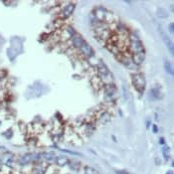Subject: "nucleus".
<instances>
[{"instance_id":"nucleus-1","label":"nucleus","mask_w":174,"mask_h":174,"mask_svg":"<svg viewBox=\"0 0 174 174\" xmlns=\"http://www.w3.org/2000/svg\"><path fill=\"white\" fill-rule=\"evenodd\" d=\"M91 18L94 20L97 21L100 23H106V24H115L120 22L118 17L115 13H112V11L108 10L106 8L103 7V6H99L94 9V11L91 12Z\"/></svg>"},{"instance_id":"nucleus-2","label":"nucleus","mask_w":174,"mask_h":174,"mask_svg":"<svg viewBox=\"0 0 174 174\" xmlns=\"http://www.w3.org/2000/svg\"><path fill=\"white\" fill-rule=\"evenodd\" d=\"M94 69H96L97 77L103 82V85H109L114 83V76H112L109 69L106 67V65L102 60H99V62H97V66L94 67Z\"/></svg>"},{"instance_id":"nucleus-3","label":"nucleus","mask_w":174,"mask_h":174,"mask_svg":"<svg viewBox=\"0 0 174 174\" xmlns=\"http://www.w3.org/2000/svg\"><path fill=\"white\" fill-rule=\"evenodd\" d=\"M129 50L131 53V55L145 52L144 46H143L142 42L140 41L138 36H136L134 33H129Z\"/></svg>"},{"instance_id":"nucleus-4","label":"nucleus","mask_w":174,"mask_h":174,"mask_svg":"<svg viewBox=\"0 0 174 174\" xmlns=\"http://www.w3.org/2000/svg\"><path fill=\"white\" fill-rule=\"evenodd\" d=\"M94 120H96V123L106 124L112 120V112L108 109H100L99 111H96L94 112Z\"/></svg>"},{"instance_id":"nucleus-5","label":"nucleus","mask_w":174,"mask_h":174,"mask_svg":"<svg viewBox=\"0 0 174 174\" xmlns=\"http://www.w3.org/2000/svg\"><path fill=\"white\" fill-rule=\"evenodd\" d=\"M131 82H132L134 88L139 94H142L146 86V81L144 76L141 73H133V74H131Z\"/></svg>"},{"instance_id":"nucleus-6","label":"nucleus","mask_w":174,"mask_h":174,"mask_svg":"<svg viewBox=\"0 0 174 174\" xmlns=\"http://www.w3.org/2000/svg\"><path fill=\"white\" fill-rule=\"evenodd\" d=\"M17 163V159L15 155L11 152L5 151L4 153L0 154V165H5L13 169Z\"/></svg>"},{"instance_id":"nucleus-7","label":"nucleus","mask_w":174,"mask_h":174,"mask_svg":"<svg viewBox=\"0 0 174 174\" xmlns=\"http://www.w3.org/2000/svg\"><path fill=\"white\" fill-rule=\"evenodd\" d=\"M75 7H76V3L74 2H69L67 3V4L64 6V7H62V9H61L60 13H59V19L65 21L67 20L68 18H70L73 15V13H74L75 11Z\"/></svg>"},{"instance_id":"nucleus-8","label":"nucleus","mask_w":174,"mask_h":174,"mask_svg":"<svg viewBox=\"0 0 174 174\" xmlns=\"http://www.w3.org/2000/svg\"><path fill=\"white\" fill-rule=\"evenodd\" d=\"M35 160V153H25L17 159V164L21 167L30 165Z\"/></svg>"},{"instance_id":"nucleus-9","label":"nucleus","mask_w":174,"mask_h":174,"mask_svg":"<svg viewBox=\"0 0 174 174\" xmlns=\"http://www.w3.org/2000/svg\"><path fill=\"white\" fill-rule=\"evenodd\" d=\"M85 42H86V40H85L81 35H79L77 33V34H76L75 36H73L69 41H67V43H68V45H69V48L77 49V50H79Z\"/></svg>"},{"instance_id":"nucleus-10","label":"nucleus","mask_w":174,"mask_h":174,"mask_svg":"<svg viewBox=\"0 0 174 174\" xmlns=\"http://www.w3.org/2000/svg\"><path fill=\"white\" fill-rule=\"evenodd\" d=\"M158 30H159V34L161 36V38H162L164 44L166 45V47H167V49H168V51L170 52V54H171V56H173L174 55V46H173L172 41L170 40L168 35L166 34V32H164V30L161 28V27H159Z\"/></svg>"},{"instance_id":"nucleus-11","label":"nucleus","mask_w":174,"mask_h":174,"mask_svg":"<svg viewBox=\"0 0 174 174\" xmlns=\"http://www.w3.org/2000/svg\"><path fill=\"white\" fill-rule=\"evenodd\" d=\"M79 51H80V53L82 54V56H84L85 58H87V59H90V58L94 56V49L91 48V46L88 44L87 41L82 45V47L79 49Z\"/></svg>"},{"instance_id":"nucleus-12","label":"nucleus","mask_w":174,"mask_h":174,"mask_svg":"<svg viewBox=\"0 0 174 174\" xmlns=\"http://www.w3.org/2000/svg\"><path fill=\"white\" fill-rule=\"evenodd\" d=\"M103 91H105V94L108 97H109L111 100H112V97H115V93H117V87L115 85L112 84H109V85H105L103 88Z\"/></svg>"},{"instance_id":"nucleus-13","label":"nucleus","mask_w":174,"mask_h":174,"mask_svg":"<svg viewBox=\"0 0 174 174\" xmlns=\"http://www.w3.org/2000/svg\"><path fill=\"white\" fill-rule=\"evenodd\" d=\"M145 59V52L143 53H137L131 55V61L134 64V66H139L144 62Z\"/></svg>"},{"instance_id":"nucleus-14","label":"nucleus","mask_w":174,"mask_h":174,"mask_svg":"<svg viewBox=\"0 0 174 174\" xmlns=\"http://www.w3.org/2000/svg\"><path fill=\"white\" fill-rule=\"evenodd\" d=\"M91 86H93V88L97 91L103 90V86H105V85L103 84V82L97 77V75L96 76H93V77H91Z\"/></svg>"},{"instance_id":"nucleus-15","label":"nucleus","mask_w":174,"mask_h":174,"mask_svg":"<svg viewBox=\"0 0 174 174\" xmlns=\"http://www.w3.org/2000/svg\"><path fill=\"white\" fill-rule=\"evenodd\" d=\"M70 162V159L67 156H64V155H60V156L56 157V160H55V163L56 165H58L59 167H64L67 166Z\"/></svg>"},{"instance_id":"nucleus-16","label":"nucleus","mask_w":174,"mask_h":174,"mask_svg":"<svg viewBox=\"0 0 174 174\" xmlns=\"http://www.w3.org/2000/svg\"><path fill=\"white\" fill-rule=\"evenodd\" d=\"M149 97L152 100H158L161 97V91L158 88H153L149 91Z\"/></svg>"},{"instance_id":"nucleus-17","label":"nucleus","mask_w":174,"mask_h":174,"mask_svg":"<svg viewBox=\"0 0 174 174\" xmlns=\"http://www.w3.org/2000/svg\"><path fill=\"white\" fill-rule=\"evenodd\" d=\"M68 165L70 166V168H71L73 171H79V170L81 169V163L76 160H73V161L70 160Z\"/></svg>"},{"instance_id":"nucleus-18","label":"nucleus","mask_w":174,"mask_h":174,"mask_svg":"<svg viewBox=\"0 0 174 174\" xmlns=\"http://www.w3.org/2000/svg\"><path fill=\"white\" fill-rule=\"evenodd\" d=\"M164 69H165L166 73H168L169 75L173 76L174 72H173V68H172L171 63L168 62V61H165V62H164Z\"/></svg>"},{"instance_id":"nucleus-19","label":"nucleus","mask_w":174,"mask_h":174,"mask_svg":"<svg viewBox=\"0 0 174 174\" xmlns=\"http://www.w3.org/2000/svg\"><path fill=\"white\" fill-rule=\"evenodd\" d=\"M57 173H58L57 167L50 164V165L47 167V169H46V171H45L44 174H57Z\"/></svg>"},{"instance_id":"nucleus-20","label":"nucleus","mask_w":174,"mask_h":174,"mask_svg":"<svg viewBox=\"0 0 174 174\" xmlns=\"http://www.w3.org/2000/svg\"><path fill=\"white\" fill-rule=\"evenodd\" d=\"M12 171H13V169L8 166L1 165L0 167V174H12Z\"/></svg>"},{"instance_id":"nucleus-21","label":"nucleus","mask_w":174,"mask_h":174,"mask_svg":"<svg viewBox=\"0 0 174 174\" xmlns=\"http://www.w3.org/2000/svg\"><path fill=\"white\" fill-rule=\"evenodd\" d=\"M84 174H99V172L91 166H85Z\"/></svg>"},{"instance_id":"nucleus-22","label":"nucleus","mask_w":174,"mask_h":174,"mask_svg":"<svg viewBox=\"0 0 174 174\" xmlns=\"http://www.w3.org/2000/svg\"><path fill=\"white\" fill-rule=\"evenodd\" d=\"M162 154H163V156H164V159H165L166 161H168L169 160V147L168 146H166V145H164L163 146V148H162Z\"/></svg>"},{"instance_id":"nucleus-23","label":"nucleus","mask_w":174,"mask_h":174,"mask_svg":"<svg viewBox=\"0 0 174 174\" xmlns=\"http://www.w3.org/2000/svg\"><path fill=\"white\" fill-rule=\"evenodd\" d=\"M157 14H158V16L161 17V18L168 17V12H167L165 9H163V8L158 9V10H157Z\"/></svg>"},{"instance_id":"nucleus-24","label":"nucleus","mask_w":174,"mask_h":174,"mask_svg":"<svg viewBox=\"0 0 174 174\" xmlns=\"http://www.w3.org/2000/svg\"><path fill=\"white\" fill-rule=\"evenodd\" d=\"M168 29H169V32L171 33V34H173V32H174V24L173 23H170L169 24Z\"/></svg>"},{"instance_id":"nucleus-25","label":"nucleus","mask_w":174,"mask_h":174,"mask_svg":"<svg viewBox=\"0 0 174 174\" xmlns=\"http://www.w3.org/2000/svg\"><path fill=\"white\" fill-rule=\"evenodd\" d=\"M117 174H129V172L126 171V170H115Z\"/></svg>"},{"instance_id":"nucleus-26","label":"nucleus","mask_w":174,"mask_h":174,"mask_svg":"<svg viewBox=\"0 0 174 174\" xmlns=\"http://www.w3.org/2000/svg\"><path fill=\"white\" fill-rule=\"evenodd\" d=\"M159 143H160V144H164V143H165V140H164V138H163V137H161V138L159 139Z\"/></svg>"},{"instance_id":"nucleus-27","label":"nucleus","mask_w":174,"mask_h":174,"mask_svg":"<svg viewBox=\"0 0 174 174\" xmlns=\"http://www.w3.org/2000/svg\"><path fill=\"white\" fill-rule=\"evenodd\" d=\"M152 127H153V131H154V132H157V126L154 124V126H152Z\"/></svg>"},{"instance_id":"nucleus-28","label":"nucleus","mask_w":174,"mask_h":174,"mask_svg":"<svg viewBox=\"0 0 174 174\" xmlns=\"http://www.w3.org/2000/svg\"><path fill=\"white\" fill-rule=\"evenodd\" d=\"M167 174H173L172 171H169V172H167Z\"/></svg>"},{"instance_id":"nucleus-29","label":"nucleus","mask_w":174,"mask_h":174,"mask_svg":"<svg viewBox=\"0 0 174 174\" xmlns=\"http://www.w3.org/2000/svg\"><path fill=\"white\" fill-rule=\"evenodd\" d=\"M0 167H1V165H0Z\"/></svg>"}]
</instances>
